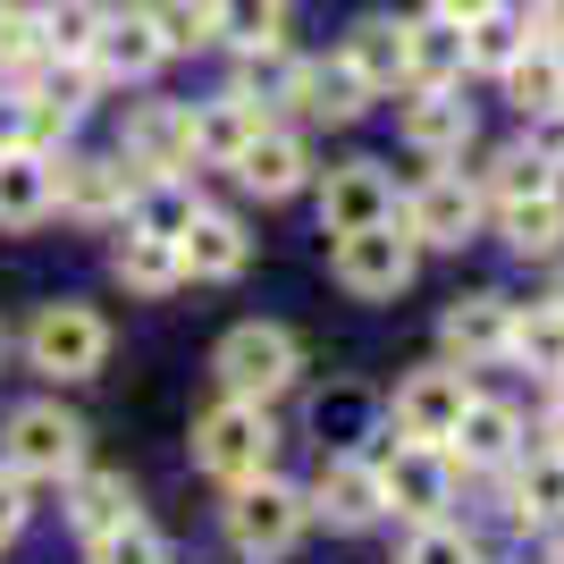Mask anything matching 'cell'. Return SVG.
I'll return each instance as SVG.
<instances>
[{"instance_id":"obj_22","label":"cell","mask_w":564,"mask_h":564,"mask_svg":"<svg viewBox=\"0 0 564 564\" xmlns=\"http://www.w3.org/2000/svg\"><path fill=\"white\" fill-rule=\"evenodd\" d=\"M464 76V25L404 18V85H455Z\"/></svg>"},{"instance_id":"obj_36","label":"cell","mask_w":564,"mask_h":564,"mask_svg":"<svg viewBox=\"0 0 564 564\" xmlns=\"http://www.w3.org/2000/svg\"><path fill=\"white\" fill-rule=\"evenodd\" d=\"M547 186H556V169H547L531 143L497 152V169H489V194H497V203H514V194H547Z\"/></svg>"},{"instance_id":"obj_41","label":"cell","mask_w":564,"mask_h":564,"mask_svg":"<svg viewBox=\"0 0 564 564\" xmlns=\"http://www.w3.org/2000/svg\"><path fill=\"white\" fill-rule=\"evenodd\" d=\"M25 143V101H0V152H18Z\"/></svg>"},{"instance_id":"obj_11","label":"cell","mask_w":564,"mask_h":564,"mask_svg":"<svg viewBox=\"0 0 564 564\" xmlns=\"http://www.w3.org/2000/svg\"><path fill=\"white\" fill-rule=\"evenodd\" d=\"M379 489H388V506H397L404 522H438L447 514V489H455L447 447H413V438H404V447L379 464Z\"/></svg>"},{"instance_id":"obj_31","label":"cell","mask_w":564,"mask_h":564,"mask_svg":"<svg viewBox=\"0 0 564 564\" xmlns=\"http://www.w3.org/2000/svg\"><path fill=\"white\" fill-rule=\"evenodd\" d=\"M127 514H135V489H127L118 471H85V480H76L68 522L85 531V540H101V531H110V522H127Z\"/></svg>"},{"instance_id":"obj_1","label":"cell","mask_w":564,"mask_h":564,"mask_svg":"<svg viewBox=\"0 0 564 564\" xmlns=\"http://www.w3.org/2000/svg\"><path fill=\"white\" fill-rule=\"evenodd\" d=\"M212 371H219V388H228V397L270 404L279 388H295V371H304V346H295L279 321H236V329L219 337Z\"/></svg>"},{"instance_id":"obj_42","label":"cell","mask_w":564,"mask_h":564,"mask_svg":"<svg viewBox=\"0 0 564 564\" xmlns=\"http://www.w3.org/2000/svg\"><path fill=\"white\" fill-rule=\"evenodd\" d=\"M547 447L564 455V397H556V413H547Z\"/></svg>"},{"instance_id":"obj_39","label":"cell","mask_w":564,"mask_h":564,"mask_svg":"<svg viewBox=\"0 0 564 564\" xmlns=\"http://www.w3.org/2000/svg\"><path fill=\"white\" fill-rule=\"evenodd\" d=\"M531 152H540L547 169H564V101H556V110H540V135H531Z\"/></svg>"},{"instance_id":"obj_38","label":"cell","mask_w":564,"mask_h":564,"mask_svg":"<svg viewBox=\"0 0 564 564\" xmlns=\"http://www.w3.org/2000/svg\"><path fill=\"white\" fill-rule=\"evenodd\" d=\"M25 514H34V506H25V471H0V540H18Z\"/></svg>"},{"instance_id":"obj_33","label":"cell","mask_w":564,"mask_h":564,"mask_svg":"<svg viewBox=\"0 0 564 564\" xmlns=\"http://www.w3.org/2000/svg\"><path fill=\"white\" fill-rule=\"evenodd\" d=\"M143 18H152L161 51H203L212 43V0H143Z\"/></svg>"},{"instance_id":"obj_7","label":"cell","mask_w":564,"mask_h":564,"mask_svg":"<svg viewBox=\"0 0 564 564\" xmlns=\"http://www.w3.org/2000/svg\"><path fill=\"white\" fill-rule=\"evenodd\" d=\"M464 404H471V379L455 371V362H438V371H413L397 388V438H413V447H447V430L464 422Z\"/></svg>"},{"instance_id":"obj_10","label":"cell","mask_w":564,"mask_h":564,"mask_svg":"<svg viewBox=\"0 0 564 564\" xmlns=\"http://www.w3.org/2000/svg\"><path fill=\"white\" fill-rule=\"evenodd\" d=\"M397 219V186L379 161H346L321 177V236H346V228H379Z\"/></svg>"},{"instance_id":"obj_37","label":"cell","mask_w":564,"mask_h":564,"mask_svg":"<svg viewBox=\"0 0 564 564\" xmlns=\"http://www.w3.org/2000/svg\"><path fill=\"white\" fill-rule=\"evenodd\" d=\"M404 564H480V547H471L455 522H413V547H404Z\"/></svg>"},{"instance_id":"obj_4","label":"cell","mask_w":564,"mask_h":564,"mask_svg":"<svg viewBox=\"0 0 564 564\" xmlns=\"http://www.w3.org/2000/svg\"><path fill=\"white\" fill-rule=\"evenodd\" d=\"M25 354H34V371H51V379H94L101 362H110V329H101V312H85V304H43L34 329H25Z\"/></svg>"},{"instance_id":"obj_20","label":"cell","mask_w":564,"mask_h":564,"mask_svg":"<svg viewBox=\"0 0 564 564\" xmlns=\"http://www.w3.org/2000/svg\"><path fill=\"white\" fill-rule=\"evenodd\" d=\"M118 286H135V295H169V286L186 279V253H177V236H152V228H127L110 253Z\"/></svg>"},{"instance_id":"obj_9","label":"cell","mask_w":564,"mask_h":564,"mask_svg":"<svg viewBox=\"0 0 564 564\" xmlns=\"http://www.w3.org/2000/svg\"><path fill=\"white\" fill-rule=\"evenodd\" d=\"M118 161L135 169V177H177V169L194 161V110L186 101H143L135 118H127V152Z\"/></svg>"},{"instance_id":"obj_27","label":"cell","mask_w":564,"mask_h":564,"mask_svg":"<svg viewBox=\"0 0 564 564\" xmlns=\"http://www.w3.org/2000/svg\"><path fill=\"white\" fill-rule=\"evenodd\" d=\"M212 43H236V51L286 43V0H212Z\"/></svg>"},{"instance_id":"obj_19","label":"cell","mask_w":564,"mask_h":564,"mask_svg":"<svg viewBox=\"0 0 564 564\" xmlns=\"http://www.w3.org/2000/svg\"><path fill=\"white\" fill-rule=\"evenodd\" d=\"M177 253H186V279H236V270H245V228H236L228 212H203V203H194V219L177 228Z\"/></svg>"},{"instance_id":"obj_12","label":"cell","mask_w":564,"mask_h":564,"mask_svg":"<svg viewBox=\"0 0 564 564\" xmlns=\"http://www.w3.org/2000/svg\"><path fill=\"white\" fill-rule=\"evenodd\" d=\"M286 101L304 118H329V127H346V118L371 110V85L354 76V59L337 51V59H295V76H286Z\"/></svg>"},{"instance_id":"obj_40","label":"cell","mask_w":564,"mask_h":564,"mask_svg":"<svg viewBox=\"0 0 564 564\" xmlns=\"http://www.w3.org/2000/svg\"><path fill=\"white\" fill-rule=\"evenodd\" d=\"M497 0H430V18H447V25H471V18H489Z\"/></svg>"},{"instance_id":"obj_34","label":"cell","mask_w":564,"mask_h":564,"mask_svg":"<svg viewBox=\"0 0 564 564\" xmlns=\"http://www.w3.org/2000/svg\"><path fill=\"white\" fill-rule=\"evenodd\" d=\"M94 564H169V540L143 514H127V522H110L94 540Z\"/></svg>"},{"instance_id":"obj_18","label":"cell","mask_w":564,"mask_h":564,"mask_svg":"<svg viewBox=\"0 0 564 564\" xmlns=\"http://www.w3.org/2000/svg\"><path fill=\"white\" fill-rule=\"evenodd\" d=\"M438 337H447V354L471 371V362H497V354H506V337H514V312L497 304V295H464V304L438 321Z\"/></svg>"},{"instance_id":"obj_15","label":"cell","mask_w":564,"mask_h":564,"mask_svg":"<svg viewBox=\"0 0 564 564\" xmlns=\"http://www.w3.org/2000/svg\"><path fill=\"white\" fill-rule=\"evenodd\" d=\"M236 186L245 194H261V203H286V194L304 186V169H312V152H304V135H286V127H261L245 152H236Z\"/></svg>"},{"instance_id":"obj_6","label":"cell","mask_w":564,"mask_h":564,"mask_svg":"<svg viewBox=\"0 0 564 564\" xmlns=\"http://www.w3.org/2000/svg\"><path fill=\"white\" fill-rule=\"evenodd\" d=\"M413 253H422V245H413L397 219H379V228H346V236H337V286L379 304V295H397V286L413 279Z\"/></svg>"},{"instance_id":"obj_8","label":"cell","mask_w":564,"mask_h":564,"mask_svg":"<svg viewBox=\"0 0 564 564\" xmlns=\"http://www.w3.org/2000/svg\"><path fill=\"white\" fill-rule=\"evenodd\" d=\"M127 203H135V169H127V161H101V152H85V161H51V212L127 219Z\"/></svg>"},{"instance_id":"obj_28","label":"cell","mask_w":564,"mask_h":564,"mask_svg":"<svg viewBox=\"0 0 564 564\" xmlns=\"http://www.w3.org/2000/svg\"><path fill=\"white\" fill-rule=\"evenodd\" d=\"M506 94H514L522 118L556 110V101H564V51L556 43H522V59L506 68Z\"/></svg>"},{"instance_id":"obj_32","label":"cell","mask_w":564,"mask_h":564,"mask_svg":"<svg viewBox=\"0 0 564 564\" xmlns=\"http://www.w3.org/2000/svg\"><path fill=\"white\" fill-rule=\"evenodd\" d=\"M514 514H522V522H564V455H556V447L522 464V480H514Z\"/></svg>"},{"instance_id":"obj_44","label":"cell","mask_w":564,"mask_h":564,"mask_svg":"<svg viewBox=\"0 0 564 564\" xmlns=\"http://www.w3.org/2000/svg\"><path fill=\"white\" fill-rule=\"evenodd\" d=\"M547 564H564V547H556V556H547Z\"/></svg>"},{"instance_id":"obj_5","label":"cell","mask_w":564,"mask_h":564,"mask_svg":"<svg viewBox=\"0 0 564 564\" xmlns=\"http://www.w3.org/2000/svg\"><path fill=\"white\" fill-rule=\"evenodd\" d=\"M9 471H25V480H68V471H85V422L59 413V404H18V413H9Z\"/></svg>"},{"instance_id":"obj_24","label":"cell","mask_w":564,"mask_h":564,"mask_svg":"<svg viewBox=\"0 0 564 564\" xmlns=\"http://www.w3.org/2000/svg\"><path fill=\"white\" fill-rule=\"evenodd\" d=\"M497 236L514 245V253H556L564 245V194H514V203H497Z\"/></svg>"},{"instance_id":"obj_43","label":"cell","mask_w":564,"mask_h":564,"mask_svg":"<svg viewBox=\"0 0 564 564\" xmlns=\"http://www.w3.org/2000/svg\"><path fill=\"white\" fill-rule=\"evenodd\" d=\"M556 304H564V279H556Z\"/></svg>"},{"instance_id":"obj_25","label":"cell","mask_w":564,"mask_h":564,"mask_svg":"<svg viewBox=\"0 0 564 564\" xmlns=\"http://www.w3.org/2000/svg\"><path fill=\"white\" fill-rule=\"evenodd\" d=\"M354 76L371 85V94H388V85H404V18H362L346 43Z\"/></svg>"},{"instance_id":"obj_21","label":"cell","mask_w":564,"mask_h":564,"mask_svg":"<svg viewBox=\"0 0 564 564\" xmlns=\"http://www.w3.org/2000/svg\"><path fill=\"white\" fill-rule=\"evenodd\" d=\"M51 219V161L43 152H0V228L18 236V228H43Z\"/></svg>"},{"instance_id":"obj_17","label":"cell","mask_w":564,"mask_h":564,"mask_svg":"<svg viewBox=\"0 0 564 564\" xmlns=\"http://www.w3.org/2000/svg\"><path fill=\"white\" fill-rule=\"evenodd\" d=\"M85 59H94L101 76H152L169 51H161V34H152V18H143V9H118V18L94 25V51H85Z\"/></svg>"},{"instance_id":"obj_2","label":"cell","mask_w":564,"mask_h":564,"mask_svg":"<svg viewBox=\"0 0 564 564\" xmlns=\"http://www.w3.org/2000/svg\"><path fill=\"white\" fill-rule=\"evenodd\" d=\"M304 522H312V497L270 480V471L236 480V497H228V540L245 547V556H286V547L304 540Z\"/></svg>"},{"instance_id":"obj_23","label":"cell","mask_w":564,"mask_h":564,"mask_svg":"<svg viewBox=\"0 0 564 564\" xmlns=\"http://www.w3.org/2000/svg\"><path fill=\"white\" fill-rule=\"evenodd\" d=\"M514 438H522L514 404H489V397H471L464 422L447 430V447L464 455V464H506V455H514Z\"/></svg>"},{"instance_id":"obj_13","label":"cell","mask_w":564,"mask_h":564,"mask_svg":"<svg viewBox=\"0 0 564 564\" xmlns=\"http://www.w3.org/2000/svg\"><path fill=\"white\" fill-rule=\"evenodd\" d=\"M471 228H480V186H471V177H447V169H438V177L404 203V236H413V245H464Z\"/></svg>"},{"instance_id":"obj_29","label":"cell","mask_w":564,"mask_h":564,"mask_svg":"<svg viewBox=\"0 0 564 564\" xmlns=\"http://www.w3.org/2000/svg\"><path fill=\"white\" fill-rule=\"evenodd\" d=\"M506 354H514V362H531L540 379H564V304H556V295H547V304H531V321H514Z\"/></svg>"},{"instance_id":"obj_14","label":"cell","mask_w":564,"mask_h":564,"mask_svg":"<svg viewBox=\"0 0 564 564\" xmlns=\"http://www.w3.org/2000/svg\"><path fill=\"white\" fill-rule=\"evenodd\" d=\"M312 514L346 522V531L379 522V514H388V489H379V464H362V455H329V464H321V480H312Z\"/></svg>"},{"instance_id":"obj_30","label":"cell","mask_w":564,"mask_h":564,"mask_svg":"<svg viewBox=\"0 0 564 564\" xmlns=\"http://www.w3.org/2000/svg\"><path fill=\"white\" fill-rule=\"evenodd\" d=\"M522 43H531V25H522V18H506V9H489V18H471V25H464V68L506 76V68L522 59Z\"/></svg>"},{"instance_id":"obj_26","label":"cell","mask_w":564,"mask_h":564,"mask_svg":"<svg viewBox=\"0 0 564 564\" xmlns=\"http://www.w3.org/2000/svg\"><path fill=\"white\" fill-rule=\"evenodd\" d=\"M253 135H261L253 94H228V101H212V110H194V152H203V161H236Z\"/></svg>"},{"instance_id":"obj_3","label":"cell","mask_w":564,"mask_h":564,"mask_svg":"<svg viewBox=\"0 0 564 564\" xmlns=\"http://www.w3.org/2000/svg\"><path fill=\"white\" fill-rule=\"evenodd\" d=\"M194 464L212 471V480H253V471H270V413L261 404H245V397H228V404H212L203 422H194Z\"/></svg>"},{"instance_id":"obj_35","label":"cell","mask_w":564,"mask_h":564,"mask_svg":"<svg viewBox=\"0 0 564 564\" xmlns=\"http://www.w3.org/2000/svg\"><path fill=\"white\" fill-rule=\"evenodd\" d=\"M43 59H51L43 9H9L0 0V68H43Z\"/></svg>"},{"instance_id":"obj_16","label":"cell","mask_w":564,"mask_h":564,"mask_svg":"<svg viewBox=\"0 0 564 564\" xmlns=\"http://www.w3.org/2000/svg\"><path fill=\"white\" fill-rule=\"evenodd\" d=\"M404 143L430 152V161H455L471 143V110L455 101V85H413V101H404Z\"/></svg>"}]
</instances>
